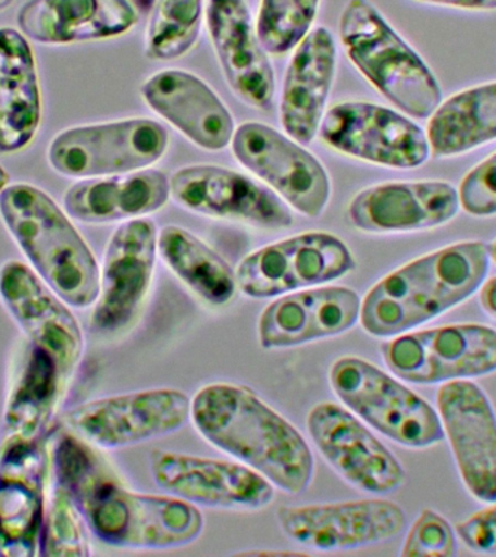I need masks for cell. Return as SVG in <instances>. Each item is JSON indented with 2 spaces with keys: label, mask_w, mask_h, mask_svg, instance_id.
<instances>
[{
  "label": "cell",
  "mask_w": 496,
  "mask_h": 557,
  "mask_svg": "<svg viewBox=\"0 0 496 557\" xmlns=\"http://www.w3.org/2000/svg\"><path fill=\"white\" fill-rule=\"evenodd\" d=\"M57 483L72 496L89 531L111 547H185L203 531L196 505L172 495L141 494L122 485L91 444L64 431L51 453Z\"/></svg>",
  "instance_id": "cell-1"
},
{
  "label": "cell",
  "mask_w": 496,
  "mask_h": 557,
  "mask_svg": "<svg viewBox=\"0 0 496 557\" xmlns=\"http://www.w3.org/2000/svg\"><path fill=\"white\" fill-rule=\"evenodd\" d=\"M456 533L470 550L494 555L496 553V500L459 522L456 525Z\"/></svg>",
  "instance_id": "cell-37"
},
{
  "label": "cell",
  "mask_w": 496,
  "mask_h": 557,
  "mask_svg": "<svg viewBox=\"0 0 496 557\" xmlns=\"http://www.w3.org/2000/svg\"><path fill=\"white\" fill-rule=\"evenodd\" d=\"M170 198L168 174L148 168L82 178L65 190L63 208L72 220L82 224L104 225L146 218L164 208Z\"/></svg>",
  "instance_id": "cell-27"
},
{
  "label": "cell",
  "mask_w": 496,
  "mask_h": 557,
  "mask_svg": "<svg viewBox=\"0 0 496 557\" xmlns=\"http://www.w3.org/2000/svg\"><path fill=\"white\" fill-rule=\"evenodd\" d=\"M461 208L459 190L443 181L386 182L365 187L348 205V220L370 234L413 233L450 222Z\"/></svg>",
  "instance_id": "cell-23"
},
{
  "label": "cell",
  "mask_w": 496,
  "mask_h": 557,
  "mask_svg": "<svg viewBox=\"0 0 496 557\" xmlns=\"http://www.w3.org/2000/svg\"><path fill=\"white\" fill-rule=\"evenodd\" d=\"M483 311L496 320V276L485 281L479 294Z\"/></svg>",
  "instance_id": "cell-39"
},
{
  "label": "cell",
  "mask_w": 496,
  "mask_h": 557,
  "mask_svg": "<svg viewBox=\"0 0 496 557\" xmlns=\"http://www.w3.org/2000/svg\"><path fill=\"white\" fill-rule=\"evenodd\" d=\"M307 425L326 463L351 486L385 496L404 485L407 472L402 463L350 409L317 404L308 413Z\"/></svg>",
  "instance_id": "cell-16"
},
{
  "label": "cell",
  "mask_w": 496,
  "mask_h": 557,
  "mask_svg": "<svg viewBox=\"0 0 496 557\" xmlns=\"http://www.w3.org/2000/svg\"><path fill=\"white\" fill-rule=\"evenodd\" d=\"M435 157L463 154L496 139V82L459 91L430 117L426 129Z\"/></svg>",
  "instance_id": "cell-30"
},
{
  "label": "cell",
  "mask_w": 496,
  "mask_h": 557,
  "mask_svg": "<svg viewBox=\"0 0 496 557\" xmlns=\"http://www.w3.org/2000/svg\"><path fill=\"white\" fill-rule=\"evenodd\" d=\"M491 261L489 246L478 239L418 257L386 274L365 294L360 324L379 338L416 330L481 290Z\"/></svg>",
  "instance_id": "cell-3"
},
{
  "label": "cell",
  "mask_w": 496,
  "mask_h": 557,
  "mask_svg": "<svg viewBox=\"0 0 496 557\" xmlns=\"http://www.w3.org/2000/svg\"><path fill=\"white\" fill-rule=\"evenodd\" d=\"M235 160L256 174L300 215L318 218L331 199V178L321 161L289 135L263 122H244L231 141Z\"/></svg>",
  "instance_id": "cell-11"
},
{
  "label": "cell",
  "mask_w": 496,
  "mask_h": 557,
  "mask_svg": "<svg viewBox=\"0 0 496 557\" xmlns=\"http://www.w3.org/2000/svg\"><path fill=\"white\" fill-rule=\"evenodd\" d=\"M338 30L348 60L399 112L425 120L437 111V77L370 0H348Z\"/></svg>",
  "instance_id": "cell-5"
},
{
  "label": "cell",
  "mask_w": 496,
  "mask_h": 557,
  "mask_svg": "<svg viewBox=\"0 0 496 557\" xmlns=\"http://www.w3.org/2000/svg\"><path fill=\"white\" fill-rule=\"evenodd\" d=\"M15 0H0V12L7 11L8 8H11Z\"/></svg>",
  "instance_id": "cell-42"
},
{
  "label": "cell",
  "mask_w": 496,
  "mask_h": 557,
  "mask_svg": "<svg viewBox=\"0 0 496 557\" xmlns=\"http://www.w3.org/2000/svg\"><path fill=\"white\" fill-rule=\"evenodd\" d=\"M150 470L157 486L196 507L260 511L273 503L276 490L263 474L239 461L185 453L154 450Z\"/></svg>",
  "instance_id": "cell-17"
},
{
  "label": "cell",
  "mask_w": 496,
  "mask_h": 557,
  "mask_svg": "<svg viewBox=\"0 0 496 557\" xmlns=\"http://www.w3.org/2000/svg\"><path fill=\"white\" fill-rule=\"evenodd\" d=\"M328 377L347 409L392 442L429 448L444 438L437 409L376 364L361 357H339Z\"/></svg>",
  "instance_id": "cell-6"
},
{
  "label": "cell",
  "mask_w": 496,
  "mask_h": 557,
  "mask_svg": "<svg viewBox=\"0 0 496 557\" xmlns=\"http://www.w3.org/2000/svg\"><path fill=\"white\" fill-rule=\"evenodd\" d=\"M67 386L54 360L26 343L9 385L2 440L47 437Z\"/></svg>",
  "instance_id": "cell-29"
},
{
  "label": "cell",
  "mask_w": 496,
  "mask_h": 557,
  "mask_svg": "<svg viewBox=\"0 0 496 557\" xmlns=\"http://www.w3.org/2000/svg\"><path fill=\"white\" fill-rule=\"evenodd\" d=\"M204 24L231 90L248 107H272L276 78L246 0H207Z\"/></svg>",
  "instance_id": "cell-21"
},
{
  "label": "cell",
  "mask_w": 496,
  "mask_h": 557,
  "mask_svg": "<svg viewBox=\"0 0 496 557\" xmlns=\"http://www.w3.org/2000/svg\"><path fill=\"white\" fill-rule=\"evenodd\" d=\"M457 553V533L447 518L433 508H424L405 535L402 557H451Z\"/></svg>",
  "instance_id": "cell-35"
},
{
  "label": "cell",
  "mask_w": 496,
  "mask_h": 557,
  "mask_svg": "<svg viewBox=\"0 0 496 557\" xmlns=\"http://www.w3.org/2000/svg\"><path fill=\"white\" fill-rule=\"evenodd\" d=\"M190 409L185 392L160 387L87 400L64 413V424L91 446L113 450L177 433Z\"/></svg>",
  "instance_id": "cell-9"
},
{
  "label": "cell",
  "mask_w": 496,
  "mask_h": 557,
  "mask_svg": "<svg viewBox=\"0 0 496 557\" xmlns=\"http://www.w3.org/2000/svg\"><path fill=\"white\" fill-rule=\"evenodd\" d=\"M282 533L320 552L355 550L398 537L407 527L399 504L382 498L285 505L276 512Z\"/></svg>",
  "instance_id": "cell-15"
},
{
  "label": "cell",
  "mask_w": 496,
  "mask_h": 557,
  "mask_svg": "<svg viewBox=\"0 0 496 557\" xmlns=\"http://www.w3.org/2000/svg\"><path fill=\"white\" fill-rule=\"evenodd\" d=\"M355 269V256L342 238L309 231L250 252L239 261L235 276L243 295L269 299L326 285Z\"/></svg>",
  "instance_id": "cell-10"
},
{
  "label": "cell",
  "mask_w": 496,
  "mask_h": 557,
  "mask_svg": "<svg viewBox=\"0 0 496 557\" xmlns=\"http://www.w3.org/2000/svg\"><path fill=\"white\" fill-rule=\"evenodd\" d=\"M318 135L326 147L383 168L417 169L431 154L429 137L420 125L402 112L363 100L330 108Z\"/></svg>",
  "instance_id": "cell-13"
},
{
  "label": "cell",
  "mask_w": 496,
  "mask_h": 557,
  "mask_svg": "<svg viewBox=\"0 0 496 557\" xmlns=\"http://www.w3.org/2000/svg\"><path fill=\"white\" fill-rule=\"evenodd\" d=\"M51 453L47 437L0 444V557L38 555Z\"/></svg>",
  "instance_id": "cell-19"
},
{
  "label": "cell",
  "mask_w": 496,
  "mask_h": 557,
  "mask_svg": "<svg viewBox=\"0 0 496 557\" xmlns=\"http://www.w3.org/2000/svg\"><path fill=\"white\" fill-rule=\"evenodd\" d=\"M489 250H491V259L496 264V239L494 243L491 244Z\"/></svg>",
  "instance_id": "cell-43"
},
{
  "label": "cell",
  "mask_w": 496,
  "mask_h": 557,
  "mask_svg": "<svg viewBox=\"0 0 496 557\" xmlns=\"http://www.w3.org/2000/svg\"><path fill=\"white\" fill-rule=\"evenodd\" d=\"M416 2L466 9V11H496V0H416Z\"/></svg>",
  "instance_id": "cell-38"
},
{
  "label": "cell",
  "mask_w": 496,
  "mask_h": 557,
  "mask_svg": "<svg viewBox=\"0 0 496 557\" xmlns=\"http://www.w3.org/2000/svg\"><path fill=\"white\" fill-rule=\"evenodd\" d=\"M91 555L89 527L72 496L55 483L47 503L38 556L87 557Z\"/></svg>",
  "instance_id": "cell-34"
},
{
  "label": "cell",
  "mask_w": 496,
  "mask_h": 557,
  "mask_svg": "<svg viewBox=\"0 0 496 557\" xmlns=\"http://www.w3.org/2000/svg\"><path fill=\"white\" fill-rule=\"evenodd\" d=\"M0 302L26 343L54 360L70 383L85 352V334L72 307L20 260L0 265Z\"/></svg>",
  "instance_id": "cell-14"
},
{
  "label": "cell",
  "mask_w": 496,
  "mask_h": 557,
  "mask_svg": "<svg viewBox=\"0 0 496 557\" xmlns=\"http://www.w3.org/2000/svg\"><path fill=\"white\" fill-rule=\"evenodd\" d=\"M386 368L402 382L443 385L496 372V330L483 324H451L408 331L382 348Z\"/></svg>",
  "instance_id": "cell-8"
},
{
  "label": "cell",
  "mask_w": 496,
  "mask_h": 557,
  "mask_svg": "<svg viewBox=\"0 0 496 557\" xmlns=\"http://www.w3.org/2000/svg\"><path fill=\"white\" fill-rule=\"evenodd\" d=\"M437 412L466 490L481 503H495L496 413L485 391L473 381L443 383Z\"/></svg>",
  "instance_id": "cell-20"
},
{
  "label": "cell",
  "mask_w": 496,
  "mask_h": 557,
  "mask_svg": "<svg viewBox=\"0 0 496 557\" xmlns=\"http://www.w3.org/2000/svg\"><path fill=\"white\" fill-rule=\"evenodd\" d=\"M0 218L30 268L70 307H94L100 265L69 213L47 191L12 183L0 194Z\"/></svg>",
  "instance_id": "cell-4"
},
{
  "label": "cell",
  "mask_w": 496,
  "mask_h": 557,
  "mask_svg": "<svg viewBox=\"0 0 496 557\" xmlns=\"http://www.w3.org/2000/svg\"><path fill=\"white\" fill-rule=\"evenodd\" d=\"M174 202L199 215L243 222L261 230H286L294 213L270 187L221 165L195 164L170 177Z\"/></svg>",
  "instance_id": "cell-18"
},
{
  "label": "cell",
  "mask_w": 496,
  "mask_h": 557,
  "mask_svg": "<svg viewBox=\"0 0 496 557\" xmlns=\"http://www.w3.org/2000/svg\"><path fill=\"white\" fill-rule=\"evenodd\" d=\"M321 0H260L256 29L272 55L294 51L313 28Z\"/></svg>",
  "instance_id": "cell-33"
},
{
  "label": "cell",
  "mask_w": 496,
  "mask_h": 557,
  "mask_svg": "<svg viewBox=\"0 0 496 557\" xmlns=\"http://www.w3.org/2000/svg\"><path fill=\"white\" fill-rule=\"evenodd\" d=\"M360 295L350 287H307L269 304L257 335L264 350L299 347L347 333L360 321Z\"/></svg>",
  "instance_id": "cell-22"
},
{
  "label": "cell",
  "mask_w": 496,
  "mask_h": 557,
  "mask_svg": "<svg viewBox=\"0 0 496 557\" xmlns=\"http://www.w3.org/2000/svg\"><path fill=\"white\" fill-rule=\"evenodd\" d=\"M170 134L148 117L100 122L61 131L48 146V164L61 176L94 178L137 172L163 159Z\"/></svg>",
  "instance_id": "cell-7"
},
{
  "label": "cell",
  "mask_w": 496,
  "mask_h": 557,
  "mask_svg": "<svg viewBox=\"0 0 496 557\" xmlns=\"http://www.w3.org/2000/svg\"><path fill=\"white\" fill-rule=\"evenodd\" d=\"M8 185H9V173L7 172V169H4L2 164H0V194H2V190Z\"/></svg>",
  "instance_id": "cell-41"
},
{
  "label": "cell",
  "mask_w": 496,
  "mask_h": 557,
  "mask_svg": "<svg viewBox=\"0 0 496 557\" xmlns=\"http://www.w3.org/2000/svg\"><path fill=\"white\" fill-rule=\"evenodd\" d=\"M243 555H256V556H296V555H307V553L302 552H287V550H281V552H273V550H251V552H244Z\"/></svg>",
  "instance_id": "cell-40"
},
{
  "label": "cell",
  "mask_w": 496,
  "mask_h": 557,
  "mask_svg": "<svg viewBox=\"0 0 496 557\" xmlns=\"http://www.w3.org/2000/svg\"><path fill=\"white\" fill-rule=\"evenodd\" d=\"M337 42L325 26H313L294 48L283 81L281 124L295 141L309 146L320 133L326 112L335 70Z\"/></svg>",
  "instance_id": "cell-25"
},
{
  "label": "cell",
  "mask_w": 496,
  "mask_h": 557,
  "mask_svg": "<svg viewBox=\"0 0 496 557\" xmlns=\"http://www.w3.org/2000/svg\"><path fill=\"white\" fill-rule=\"evenodd\" d=\"M207 0H154L146 33V55L154 61L182 59L202 33Z\"/></svg>",
  "instance_id": "cell-32"
},
{
  "label": "cell",
  "mask_w": 496,
  "mask_h": 557,
  "mask_svg": "<svg viewBox=\"0 0 496 557\" xmlns=\"http://www.w3.org/2000/svg\"><path fill=\"white\" fill-rule=\"evenodd\" d=\"M459 195L461 208L470 215H496V152L466 174Z\"/></svg>",
  "instance_id": "cell-36"
},
{
  "label": "cell",
  "mask_w": 496,
  "mask_h": 557,
  "mask_svg": "<svg viewBox=\"0 0 496 557\" xmlns=\"http://www.w3.org/2000/svg\"><path fill=\"white\" fill-rule=\"evenodd\" d=\"M190 420L209 444L277 490L300 495L311 485L315 459L307 440L250 387L230 382L203 386L191 398Z\"/></svg>",
  "instance_id": "cell-2"
},
{
  "label": "cell",
  "mask_w": 496,
  "mask_h": 557,
  "mask_svg": "<svg viewBox=\"0 0 496 557\" xmlns=\"http://www.w3.org/2000/svg\"><path fill=\"white\" fill-rule=\"evenodd\" d=\"M157 250L164 263L194 294L222 307L237 292V276L224 257L189 230L168 225L159 231Z\"/></svg>",
  "instance_id": "cell-31"
},
{
  "label": "cell",
  "mask_w": 496,
  "mask_h": 557,
  "mask_svg": "<svg viewBox=\"0 0 496 557\" xmlns=\"http://www.w3.org/2000/svg\"><path fill=\"white\" fill-rule=\"evenodd\" d=\"M157 239L159 231L148 218L121 222L113 231L90 317V331L98 337H116L137 320L154 277Z\"/></svg>",
  "instance_id": "cell-12"
},
{
  "label": "cell",
  "mask_w": 496,
  "mask_h": 557,
  "mask_svg": "<svg viewBox=\"0 0 496 557\" xmlns=\"http://www.w3.org/2000/svg\"><path fill=\"white\" fill-rule=\"evenodd\" d=\"M138 20L133 0H28L16 15L21 33L47 46L121 37Z\"/></svg>",
  "instance_id": "cell-26"
},
{
  "label": "cell",
  "mask_w": 496,
  "mask_h": 557,
  "mask_svg": "<svg viewBox=\"0 0 496 557\" xmlns=\"http://www.w3.org/2000/svg\"><path fill=\"white\" fill-rule=\"evenodd\" d=\"M42 117L37 61L20 29L0 28V154L25 150Z\"/></svg>",
  "instance_id": "cell-28"
},
{
  "label": "cell",
  "mask_w": 496,
  "mask_h": 557,
  "mask_svg": "<svg viewBox=\"0 0 496 557\" xmlns=\"http://www.w3.org/2000/svg\"><path fill=\"white\" fill-rule=\"evenodd\" d=\"M144 102L157 115L207 151L231 146L233 113L216 91L194 73L168 69L152 74L141 86Z\"/></svg>",
  "instance_id": "cell-24"
}]
</instances>
